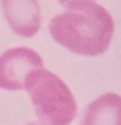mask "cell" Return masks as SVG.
I'll return each instance as SVG.
<instances>
[{"instance_id": "obj_5", "label": "cell", "mask_w": 121, "mask_h": 125, "mask_svg": "<svg viewBox=\"0 0 121 125\" xmlns=\"http://www.w3.org/2000/svg\"><path fill=\"white\" fill-rule=\"evenodd\" d=\"M81 125H121V99L118 94H104L86 107Z\"/></svg>"}, {"instance_id": "obj_2", "label": "cell", "mask_w": 121, "mask_h": 125, "mask_svg": "<svg viewBox=\"0 0 121 125\" xmlns=\"http://www.w3.org/2000/svg\"><path fill=\"white\" fill-rule=\"evenodd\" d=\"M35 115L44 125H69L77 115V104L70 88L56 74L39 69L25 79Z\"/></svg>"}, {"instance_id": "obj_1", "label": "cell", "mask_w": 121, "mask_h": 125, "mask_svg": "<svg viewBox=\"0 0 121 125\" xmlns=\"http://www.w3.org/2000/svg\"><path fill=\"white\" fill-rule=\"evenodd\" d=\"M65 11L49 21V34L72 53L102 55L114 35L112 16L96 2H63Z\"/></svg>"}, {"instance_id": "obj_4", "label": "cell", "mask_w": 121, "mask_h": 125, "mask_svg": "<svg viewBox=\"0 0 121 125\" xmlns=\"http://www.w3.org/2000/svg\"><path fill=\"white\" fill-rule=\"evenodd\" d=\"M2 9L11 28L18 35L32 37L40 27V9L34 0H11L2 2Z\"/></svg>"}, {"instance_id": "obj_6", "label": "cell", "mask_w": 121, "mask_h": 125, "mask_svg": "<svg viewBox=\"0 0 121 125\" xmlns=\"http://www.w3.org/2000/svg\"><path fill=\"white\" fill-rule=\"evenodd\" d=\"M28 125H39V123H28Z\"/></svg>"}, {"instance_id": "obj_3", "label": "cell", "mask_w": 121, "mask_h": 125, "mask_svg": "<svg viewBox=\"0 0 121 125\" xmlns=\"http://www.w3.org/2000/svg\"><path fill=\"white\" fill-rule=\"evenodd\" d=\"M44 69V62L30 48H12L0 55V88L25 90V79L30 72Z\"/></svg>"}]
</instances>
